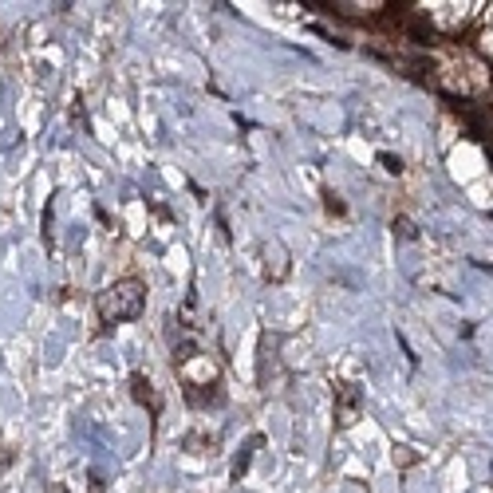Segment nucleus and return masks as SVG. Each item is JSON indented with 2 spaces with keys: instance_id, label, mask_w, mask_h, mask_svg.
<instances>
[{
  "instance_id": "obj_3",
  "label": "nucleus",
  "mask_w": 493,
  "mask_h": 493,
  "mask_svg": "<svg viewBox=\"0 0 493 493\" xmlns=\"http://www.w3.org/2000/svg\"><path fill=\"white\" fill-rule=\"evenodd\" d=\"M131 394H135L142 407H150V415H162V399H158V391L150 387L147 375H131Z\"/></svg>"
},
{
  "instance_id": "obj_5",
  "label": "nucleus",
  "mask_w": 493,
  "mask_h": 493,
  "mask_svg": "<svg viewBox=\"0 0 493 493\" xmlns=\"http://www.w3.org/2000/svg\"><path fill=\"white\" fill-rule=\"evenodd\" d=\"M44 237H48V241H51V206H48V210H44Z\"/></svg>"
},
{
  "instance_id": "obj_1",
  "label": "nucleus",
  "mask_w": 493,
  "mask_h": 493,
  "mask_svg": "<svg viewBox=\"0 0 493 493\" xmlns=\"http://www.w3.org/2000/svg\"><path fill=\"white\" fill-rule=\"evenodd\" d=\"M147 308V284L135 281V276H123V281L107 284L103 292L95 296V312L103 324H126L138 320Z\"/></svg>"
},
{
  "instance_id": "obj_2",
  "label": "nucleus",
  "mask_w": 493,
  "mask_h": 493,
  "mask_svg": "<svg viewBox=\"0 0 493 493\" xmlns=\"http://www.w3.org/2000/svg\"><path fill=\"white\" fill-rule=\"evenodd\" d=\"M359 403H363L359 387H351V383H340V387H335V422H340L344 431H347V426H356Z\"/></svg>"
},
{
  "instance_id": "obj_4",
  "label": "nucleus",
  "mask_w": 493,
  "mask_h": 493,
  "mask_svg": "<svg viewBox=\"0 0 493 493\" xmlns=\"http://www.w3.org/2000/svg\"><path fill=\"white\" fill-rule=\"evenodd\" d=\"M12 450H8V446H0V469H8V466H12Z\"/></svg>"
},
{
  "instance_id": "obj_6",
  "label": "nucleus",
  "mask_w": 493,
  "mask_h": 493,
  "mask_svg": "<svg viewBox=\"0 0 493 493\" xmlns=\"http://www.w3.org/2000/svg\"><path fill=\"white\" fill-rule=\"evenodd\" d=\"M48 493H67V485H60V481H56V485H51Z\"/></svg>"
}]
</instances>
